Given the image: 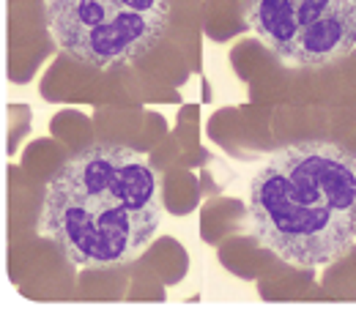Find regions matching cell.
I'll return each mask as SVG.
<instances>
[{
  "mask_svg": "<svg viewBox=\"0 0 356 309\" xmlns=\"http://www.w3.org/2000/svg\"><path fill=\"white\" fill-rule=\"evenodd\" d=\"M39 219L72 265L129 263L159 230V178L140 151L93 142L49 178Z\"/></svg>",
  "mask_w": 356,
  "mask_h": 309,
  "instance_id": "1",
  "label": "cell"
},
{
  "mask_svg": "<svg viewBox=\"0 0 356 309\" xmlns=\"http://www.w3.org/2000/svg\"><path fill=\"white\" fill-rule=\"evenodd\" d=\"M247 211L280 260L302 268L340 260L356 241V156L329 140L277 148L250 181Z\"/></svg>",
  "mask_w": 356,
  "mask_h": 309,
  "instance_id": "2",
  "label": "cell"
},
{
  "mask_svg": "<svg viewBox=\"0 0 356 309\" xmlns=\"http://www.w3.org/2000/svg\"><path fill=\"white\" fill-rule=\"evenodd\" d=\"M47 31L86 66L115 69L148 55L170 25V0H44Z\"/></svg>",
  "mask_w": 356,
  "mask_h": 309,
  "instance_id": "3",
  "label": "cell"
},
{
  "mask_svg": "<svg viewBox=\"0 0 356 309\" xmlns=\"http://www.w3.org/2000/svg\"><path fill=\"white\" fill-rule=\"evenodd\" d=\"M247 25L282 60L329 66L356 47V0H250Z\"/></svg>",
  "mask_w": 356,
  "mask_h": 309,
  "instance_id": "4",
  "label": "cell"
}]
</instances>
